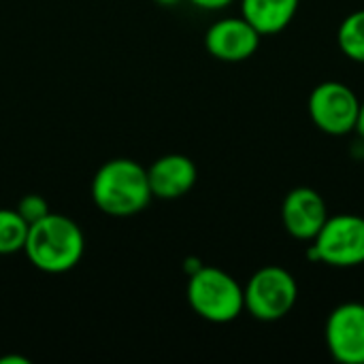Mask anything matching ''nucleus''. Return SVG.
Returning <instances> with one entry per match:
<instances>
[{"mask_svg": "<svg viewBox=\"0 0 364 364\" xmlns=\"http://www.w3.org/2000/svg\"><path fill=\"white\" fill-rule=\"evenodd\" d=\"M23 252L32 267L58 275L81 262L85 254V237L70 218L51 211L28 226Z\"/></svg>", "mask_w": 364, "mask_h": 364, "instance_id": "obj_1", "label": "nucleus"}, {"mask_svg": "<svg viewBox=\"0 0 364 364\" xmlns=\"http://www.w3.org/2000/svg\"><path fill=\"white\" fill-rule=\"evenodd\" d=\"M94 205L113 218H130L141 213L151 196L147 168L130 158H113L105 162L92 181Z\"/></svg>", "mask_w": 364, "mask_h": 364, "instance_id": "obj_2", "label": "nucleus"}, {"mask_svg": "<svg viewBox=\"0 0 364 364\" xmlns=\"http://www.w3.org/2000/svg\"><path fill=\"white\" fill-rule=\"evenodd\" d=\"M188 303L207 322L226 324L245 309L243 288L232 275L213 267H198L188 282Z\"/></svg>", "mask_w": 364, "mask_h": 364, "instance_id": "obj_3", "label": "nucleus"}, {"mask_svg": "<svg viewBox=\"0 0 364 364\" xmlns=\"http://www.w3.org/2000/svg\"><path fill=\"white\" fill-rule=\"evenodd\" d=\"M245 309L262 322H275L290 314L299 299L296 279L282 267H264L252 275L243 290Z\"/></svg>", "mask_w": 364, "mask_h": 364, "instance_id": "obj_4", "label": "nucleus"}, {"mask_svg": "<svg viewBox=\"0 0 364 364\" xmlns=\"http://www.w3.org/2000/svg\"><path fill=\"white\" fill-rule=\"evenodd\" d=\"M311 256L324 264L348 269L364 262V218L341 213L324 222L314 239Z\"/></svg>", "mask_w": 364, "mask_h": 364, "instance_id": "obj_5", "label": "nucleus"}, {"mask_svg": "<svg viewBox=\"0 0 364 364\" xmlns=\"http://www.w3.org/2000/svg\"><path fill=\"white\" fill-rule=\"evenodd\" d=\"M360 100L354 90L339 81H324L314 87L309 96V115L314 124L326 134H348L356 130Z\"/></svg>", "mask_w": 364, "mask_h": 364, "instance_id": "obj_6", "label": "nucleus"}, {"mask_svg": "<svg viewBox=\"0 0 364 364\" xmlns=\"http://www.w3.org/2000/svg\"><path fill=\"white\" fill-rule=\"evenodd\" d=\"M326 346L335 360L364 364V305H339L326 322Z\"/></svg>", "mask_w": 364, "mask_h": 364, "instance_id": "obj_7", "label": "nucleus"}, {"mask_svg": "<svg viewBox=\"0 0 364 364\" xmlns=\"http://www.w3.org/2000/svg\"><path fill=\"white\" fill-rule=\"evenodd\" d=\"M260 36L262 34L245 17H226L207 30L205 47L222 62H243L256 53Z\"/></svg>", "mask_w": 364, "mask_h": 364, "instance_id": "obj_8", "label": "nucleus"}, {"mask_svg": "<svg viewBox=\"0 0 364 364\" xmlns=\"http://www.w3.org/2000/svg\"><path fill=\"white\" fill-rule=\"evenodd\" d=\"M282 220L286 230L299 241H314L328 220L324 198L311 188H294L286 194L282 205Z\"/></svg>", "mask_w": 364, "mask_h": 364, "instance_id": "obj_9", "label": "nucleus"}, {"mask_svg": "<svg viewBox=\"0 0 364 364\" xmlns=\"http://www.w3.org/2000/svg\"><path fill=\"white\" fill-rule=\"evenodd\" d=\"M196 164L183 154H166L147 168L151 196L162 200L181 198L196 183Z\"/></svg>", "mask_w": 364, "mask_h": 364, "instance_id": "obj_10", "label": "nucleus"}, {"mask_svg": "<svg viewBox=\"0 0 364 364\" xmlns=\"http://www.w3.org/2000/svg\"><path fill=\"white\" fill-rule=\"evenodd\" d=\"M301 0H243V17L260 34H277L294 19Z\"/></svg>", "mask_w": 364, "mask_h": 364, "instance_id": "obj_11", "label": "nucleus"}, {"mask_svg": "<svg viewBox=\"0 0 364 364\" xmlns=\"http://www.w3.org/2000/svg\"><path fill=\"white\" fill-rule=\"evenodd\" d=\"M28 237V222L17 209H0V256L23 252Z\"/></svg>", "mask_w": 364, "mask_h": 364, "instance_id": "obj_12", "label": "nucleus"}, {"mask_svg": "<svg viewBox=\"0 0 364 364\" xmlns=\"http://www.w3.org/2000/svg\"><path fill=\"white\" fill-rule=\"evenodd\" d=\"M337 41H339L341 51L350 60L364 64V9L348 15L341 21Z\"/></svg>", "mask_w": 364, "mask_h": 364, "instance_id": "obj_13", "label": "nucleus"}, {"mask_svg": "<svg viewBox=\"0 0 364 364\" xmlns=\"http://www.w3.org/2000/svg\"><path fill=\"white\" fill-rule=\"evenodd\" d=\"M17 213H19V215L28 222V226H30V224L38 222L41 218H45V215L51 213V211H49V205H47V200H45L43 196H38V194H28V196H23V198L19 200Z\"/></svg>", "mask_w": 364, "mask_h": 364, "instance_id": "obj_14", "label": "nucleus"}, {"mask_svg": "<svg viewBox=\"0 0 364 364\" xmlns=\"http://www.w3.org/2000/svg\"><path fill=\"white\" fill-rule=\"evenodd\" d=\"M190 2L198 9H205V11H218V9L228 6L232 0H190Z\"/></svg>", "mask_w": 364, "mask_h": 364, "instance_id": "obj_15", "label": "nucleus"}, {"mask_svg": "<svg viewBox=\"0 0 364 364\" xmlns=\"http://www.w3.org/2000/svg\"><path fill=\"white\" fill-rule=\"evenodd\" d=\"M356 130L360 132L364 139V102H360V113H358V122H356Z\"/></svg>", "mask_w": 364, "mask_h": 364, "instance_id": "obj_16", "label": "nucleus"}, {"mask_svg": "<svg viewBox=\"0 0 364 364\" xmlns=\"http://www.w3.org/2000/svg\"><path fill=\"white\" fill-rule=\"evenodd\" d=\"M156 2H160V4H164V6H171V4H177L179 0H156Z\"/></svg>", "mask_w": 364, "mask_h": 364, "instance_id": "obj_17", "label": "nucleus"}]
</instances>
